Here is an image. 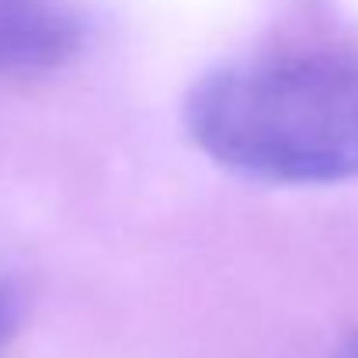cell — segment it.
Here are the masks:
<instances>
[{"mask_svg": "<svg viewBox=\"0 0 358 358\" xmlns=\"http://www.w3.org/2000/svg\"><path fill=\"white\" fill-rule=\"evenodd\" d=\"M185 125L213 160L247 178H358V52L303 49L230 63L192 87Z\"/></svg>", "mask_w": 358, "mask_h": 358, "instance_id": "obj_1", "label": "cell"}, {"mask_svg": "<svg viewBox=\"0 0 358 358\" xmlns=\"http://www.w3.org/2000/svg\"><path fill=\"white\" fill-rule=\"evenodd\" d=\"M84 21L70 0H0V77H42L77 56Z\"/></svg>", "mask_w": 358, "mask_h": 358, "instance_id": "obj_2", "label": "cell"}, {"mask_svg": "<svg viewBox=\"0 0 358 358\" xmlns=\"http://www.w3.org/2000/svg\"><path fill=\"white\" fill-rule=\"evenodd\" d=\"M24 310H28V299H24L21 282H14L10 275H0V358L14 345L24 324Z\"/></svg>", "mask_w": 358, "mask_h": 358, "instance_id": "obj_3", "label": "cell"}, {"mask_svg": "<svg viewBox=\"0 0 358 358\" xmlns=\"http://www.w3.org/2000/svg\"><path fill=\"white\" fill-rule=\"evenodd\" d=\"M341 358H358V341H355V345H352V348H348V352H345Z\"/></svg>", "mask_w": 358, "mask_h": 358, "instance_id": "obj_4", "label": "cell"}]
</instances>
